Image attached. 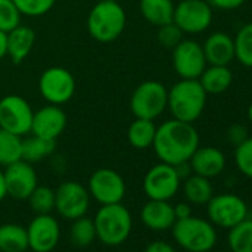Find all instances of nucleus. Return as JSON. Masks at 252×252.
Returning a JSON list of instances; mask_svg holds the SVG:
<instances>
[{
    "instance_id": "1",
    "label": "nucleus",
    "mask_w": 252,
    "mask_h": 252,
    "mask_svg": "<svg viewBox=\"0 0 252 252\" xmlns=\"http://www.w3.org/2000/svg\"><path fill=\"white\" fill-rule=\"evenodd\" d=\"M200 146V137L193 123L171 119L158 126L153 150L160 162L178 165L189 162Z\"/></svg>"
},
{
    "instance_id": "2",
    "label": "nucleus",
    "mask_w": 252,
    "mask_h": 252,
    "mask_svg": "<svg viewBox=\"0 0 252 252\" xmlns=\"http://www.w3.org/2000/svg\"><path fill=\"white\" fill-rule=\"evenodd\" d=\"M208 94L197 79H180L168 91V110L181 122L194 123L206 107Z\"/></svg>"
},
{
    "instance_id": "3",
    "label": "nucleus",
    "mask_w": 252,
    "mask_h": 252,
    "mask_svg": "<svg viewBox=\"0 0 252 252\" xmlns=\"http://www.w3.org/2000/svg\"><path fill=\"white\" fill-rule=\"evenodd\" d=\"M86 26L94 40L99 43H111L125 32V8L114 0H99L89 11Z\"/></svg>"
},
{
    "instance_id": "4",
    "label": "nucleus",
    "mask_w": 252,
    "mask_h": 252,
    "mask_svg": "<svg viewBox=\"0 0 252 252\" xmlns=\"http://www.w3.org/2000/svg\"><path fill=\"white\" fill-rule=\"evenodd\" d=\"M96 239L107 246H119L129 237L132 231V215L122 202L101 205L95 218Z\"/></svg>"
},
{
    "instance_id": "5",
    "label": "nucleus",
    "mask_w": 252,
    "mask_h": 252,
    "mask_svg": "<svg viewBox=\"0 0 252 252\" xmlns=\"http://www.w3.org/2000/svg\"><path fill=\"white\" fill-rule=\"evenodd\" d=\"M172 236L187 252H209L218 240L215 225L209 220L193 215L177 220L172 225Z\"/></svg>"
},
{
    "instance_id": "6",
    "label": "nucleus",
    "mask_w": 252,
    "mask_h": 252,
    "mask_svg": "<svg viewBox=\"0 0 252 252\" xmlns=\"http://www.w3.org/2000/svg\"><path fill=\"white\" fill-rule=\"evenodd\" d=\"M129 108L138 119L156 120L168 108L166 86L158 80H146L140 83L131 95Z\"/></svg>"
},
{
    "instance_id": "7",
    "label": "nucleus",
    "mask_w": 252,
    "mask_h": 252,
    "mask_svg": "<svg viewBox=\"0 0 252 252\" xmlns=\"http://www.w3.org/2000/svg\"><path fill=\"white\" fill-rule=\"evenodd\" d=\"M214 12L208 0H180L174 9L172 23L184 34H200L212 24Z\"/></svg>"
},
{
    "instance_id": "8",
    "label": "nucleus",
    "mask_w": 252,
    "mask_h": 252,
    "mask_svg": "<svg viewBox=\"0 0 252 252\" xmlns=\"http://www.w3.org/2000/svg\"><path fill=\"white\" fill-rule=\"evenodd\" d=\"M34 110L21 95H5L0 99V128L15 135L30 134Z\"/></svg>"
},
{
    "instance_id": "9",
    "label": "nucleus",
    "mask_w": 252,
    "mask_h": 252,
    "mask_svg": "<svg viewBox=\"0 0 252 252\" xmlns=\"http://www.w3.org/2000/svg\"><path fill=\"white\" fill-rule=\"evenodd\" d=\"M39 92L48 104L63 105L76 92V79L64 67H49L39 77Z\"/></svg>"
},
{
    "instance_id": "10",
    "label": "nucleus",
    "mask_w": 252,
    "mask_h": 252,
    "mask_svg": "<svg viewBox=\"0 0 252 252\" xmlns=\"http://www.w3.org/2000/svg\"><path fill=\"white\" fill-rule=\"evenodd\" d=\"M208 220L221 228H231L245 218H248V205L245 200L233 193H222L212 196L206 203Z\"/></svg>"
},
{
    "instance_id": "11",
    "label": "nucleus",
    "mask_w": 252,
    "mask_h": 252,
    "mask_svg": "<svg viewBox=\"0 0 252 252\" xmlns=\"http://www.w3.org/2000/svg\"><path fill=\"white\" fill-rule=\"evenodd\" d=\"M91 206L88 187L79 181H64L55 190V211L64 220L73 221L86 215Z\"/></svg>"
},
{
    "instance_id": "12",
    "label": "nucleus",
    "mask_w": 252,
    "mask_h": 252,
    "mask_svg": "<svg viewBox=\"0 0 252 252\" xmlns=\"http://www.w3.org/2000/svg\"><path fill=\"white\" fill-rule=\"evenodd\" d=\"M91 199L99 205L120 203L126 194V183L123 177L111 168H99L92 172L88 181Z\"/></svg>"
},
{
    "instance_id": "13",
    "label": "nucleus",
    "mask_w": 252,
    "mask_h": 252,
    "mask_svg": "<svg viewBox=\"0 0 252 252\" xmlns=\"http://www.w3.org/2000/svg\"><path fill=\"white\" fill-rule=\"evenodd\" d=\"M180 187L181 178L175 168L163 162L152 166L143 180L144 193L153 200H171L178 193Z\"/></svg>"
},
{
    "instance_id": "14",
    "label": "nucleus",
    "mask_w": 252,
    "mask_h": 252,
    "mask_svg": "<svg viewBox=\"0 0 252 252\" xmlns=\"http://www.w3.org/2000/svg\"><path fill=\"white\" fill-rule=\"evenodd\" d=\"M208 63L200 43L183 39L172 49V67L180 79H199Z\"/></svg>"
},
{
    "instance_id": "15",
    "label": "nucleus",
    "mask_w": 252,
    "mask_h": 252,
    "mask_svg": "<svg viewBox=\"0 0 252 252\" xmlns=\"http://www.w3.org/2000/svg\"><path fill=\"white\" fill-rule=\"evenodd\" d=\"M29 249L33 252H51L57 248L61 237V227L51 214L34 215L27 227Z\"/></svg>"
},
{
    "instance_id": "16",
    "label": "nucleus",
    "mask_w": 252,
    "mask_h": 252,
    "mask_svg": "<svg viewBox=\"0 0 252 252\" xmlns=\"http://www.w3.org/2000/svg\"><path fill=\"white\" fill-rule=\"evenodd\" d=\"M5 183L8 196L15 200H27L32 191L39 186L37 172L33 168V163L26 160H18L5 168Z\"/></svg>"
},
{
    "instance_id": "17",
    "label": "nucleus",
    "mask_w": 252,
    "mask_h": 252,
    "mask_svg": "<svg viewBox=\"0 0 252 252\" xmlns=\"http://www.w3.org/2000/svg\"><path fill=\"white\" fill-rule=\"evenodd\" d=\"M65 126L67 114L61 105L46 104L34 111L30 134L48 140H57L65 131Z\"/></svg>"
},
{
    "instance_id": "18",
    "label": "nucleus",
    "mask_w": 252,
    "mask_h": 252,
    "mask_svg": "<svg viewBox=\"0 0 252 252\" xmlns=\"http://www.w3.org/2000/svg\"><path fill=\"white\" fill-rule=\"evenodd\" d=\"M190 166L193 174H197L205 178L218 177L227 165L225 155L217 147H197V150L190 158Z\"/></svg>"
},
{
    "instance_id": "19",
    "label": "nucleus",
    "mask_w": 252,
    "mask_h": 252,
    "mask_svg": "<svg viewBox=\"0 0 252 252\" xmlns=\"http://www.w3.org/2000/svg\"><path fill=\"white\" fill-rule=\"evenodd\" d=\"M140 218L141 222L153 231L169 230L177 221L174 205H171L169 200H153V199H149V202L143 205L140 211Z\"/></svg>"
},
{
    "instance_id": "20",
    "label": "nucleus",
    "mask_w": 252,
    "mask_h": 252,
    "mask_svg": "<svg viewBox=\"0 0 252 252\" xmlns=\"http://www.w3.org/2000/svg\"><path fill=\"white\" fill-rule=\"evenodd\" d=\"M206 63L211 65H228L234 60L233 37L224 32H215L202 45Z\"/></svg>"
},
{
    "instance_id": "21",
    "label": "nucleus",
    "mask_w": 252,
    "mask_h": 252,
    "mask_svg": "<svg viewBox=\"0 0 252 252\" xmlns=\"http://www.w3.org/2000/svg\"><path fill=\"white\" fill-rule=\"evenodd\" d=\"M36 33L27 26H18L8 33V57L15 64H21L33 51Z\"/></svg>"
},
{
    "instance_id": "22",
    "label": "nucleus",
    "mask_w": 252,
    "mask_h": 252,
    "mask_svg": "<svg viewBox=\"0 0 252 252\" xmlns=\"http://www.w3.org/2000/svg\"><path fill=\"white\" fill-rule=\"evenodd\" d=\"M208 95H218L225 92L233 83V73L228 65L208 64L200 77L197 79Z\"/></svg>"
},
{
    "instance_id": "23",
    "label": "nucleus",
    "mask_w": 252,
    "mask_h": 252,
    "mask_svg": "<svg viewBox=\"0 0 252 252\" xmlns=\"http://www.w3.org/2000/svg\"><path fill=\"white\" fill-rule=\"evenodd\" d=\"M174 9V0H140V14L155 27L172 23Z\"/></svg>"
},
{
    "instance_id": "24",
    "label": "nucleus",
    "mask_w": 252,
    "mask_h": 252,
    "mask_svg": "<svg viewBox=\"0 0 252 252\" xmlns=\"http://www.w3.org/2000/svg\"><path fill=\"white\" fill-rule=\"evenodd\" d=\"M156 129H158V126L155 120L135 117V120H132V123L128 126L126 138H128V143L131 144V147L137 150H147L153 146Z\"/></svg>"
},
{
    "instance_id": "25",
    "label": "nucleus",
    "mask_w": 252,
    "mask_h": 252,
    "mask_svg": "<svg viewBox=\"0 0 252 252\" xmlns=\"http://www.w3.org/2000/svg\"><path fill=\"white\" fill-rule=\"evenodd\" d=\"M29 249L27 228L6 222L0 225V252H26Z\"/></svg>"
},
{
    "instance_id": "26",
    "label": "nucleus",
    "mask_w": 252,
    "mask_h": 252,
    "mask_svg": "<svg viewBox=\"0 0 252 252\" xmlns=\"http://www.w3.org/2000/svg\"><path fill=\"white\" fill-rule=\"evenodd\" d=\"M184 197L191 205H206L214 196V189L209 178L191 174L184 180L183 184Z\"/></svg>"
},
{
    "instance_id": "27",
    "label": "nucleus",
    "mask_w": 252,
    "mask_h": 252,
    "mask_svg": "<svg viewBox=\"0 0 252 252\" xmlns=\"http://www.w3.org/2000/svg\"><path fill=\"white\" fill-rule=\"evenodd\" d=\"M57 149V140H48L37 135H30L23 138V160L29 163L42 162L46 158L52 156Z\"/></svg>"
},
{
    "instance_id": "28",
    "label": "nucleus",
    "mask_w": 252,
    "mask_h": 252,
    "mask_svg": "<svg viewBox=\"0 0 252 252\" xmlns=\"http://www.w3.org/2000/svg\"><path fill=\"white\" fill-rule=\"evenodd\" d=\"M23 159V137L0 128V166L6 168Z\"/></svg>"
},
{
    "instance_id": "29",
    "label": "nucleus",
    "mask_w": 252,
    "mask_h": 252,
    "mask_svg": "<svg viewBox=\"0 0 252 252\" xmlns=\"http://www.w3.org/2000/svg\"><path fill=\"white\" fill-rule=\"evenodd\" d=\"M227 243L231 252H252V220L245 218L228 228Z\"/></svg>"
},
{
    "instance_id": "30",
    "label": "nucleus",
    "mask_w": 252,
    "mask_h": 252,
    "mask_svg": "<svg viewBox=\"0 0 252 252\" xmlns=\"http://www.w3.org/2000/svg\"><path fill=\"white\" fill-rule=\"evenodd\" d=\"M68 234H70L71 243L76 248H88V246H91L96 239V230H95L94 220L86 217V215L73 220Z\"/></svg>"
},
{
    "instance_id": "31",
    "label": "nucleus",
    "mask_w": 252,
    "mask_h": 252,
    "mask_svg": "<svg viewBox=\"0 0 252 252\" xmlns=\"http://www.w3.org/2000/svg\"><path fill=\"white\" fill-rule=\"evenodd\" d=\"M234 42V60H237L242 65L252 68V23L242 26L236 36Z\"/></svg>"
},
{
    "instance_id": "32",
    "label": "nucleus",
    "mask_w": 252,
    "mask_h": 252,
    "mask_svg": "<svg viewBox=\"0 0 252 252\" xmlns=\"http://www.w3.org/2000/svg\"><path fill=\"white\" fill-rule=\"evenodd\" d=\"M27 200L36 215L51 214L55 211V190L48 186H37Z\"/></svg>"
},
{
    "instance_id": "33",
    "label": "nucleus",
    "mask_w": 252,
    "mask_h": 252,
    "mask_svg": "<svg viewBox=\"0 0 252 252\" xmlns=\"http://www.w3.org/2000/svg\"><path fill=\"white\" fill-rule=\"evenodd\" d=\"M57 0H14L23 17L37 18L46 15L55 5Z\"/></svg>"
},
{
    "instance_id": "34",
    "label": "nucleus",
    "mask_w": 252,
    "mask_h": 252,
    "mask_svg": "<svg viewBox=\"0 0 252 252\" xmlns=\"http://www.w3.org/2000/svg\"><path fill=\"white\" fill-rule=\"evenodd\" d=\"M234 163L242 175L252 180V137H248L243 143L236 146Z\"/></svg>"
},
{
    "instance_id": "35",
    "label": "nucleus",
    "mask_w": 252,
    "mask_h": 252,
    "mask_svg": "<svg viewBox=\"0 0 252 252\" xmlns=\"http://www.w3.org/2000/svg\"><path fill=\"white\" fill-rule=\"evenodd\" d=\"M21 17L14 0H0V30L9 33L21 24Z\"/></svg>"
},
{
    "instance_id": "36",
    "label": "nucleus",
    "mask_w": 252,
    "mask_h": 252,
    "mask_svg": "<svg viewBox=\"0 0 252 252\" xmlns=\"http://www.w3.org/2000/svg\"><path fill=\"white\" fill-rule=\"evenodd\" d=\"M183 36L184 33L174 23H168L165 26L158 27V42L165 48L174 49L183 40Z\"/></svg>"
},
{
    "instance_id": "37",
    "label": "nucleus",
    "mask_w": 252,
    "mask_h": 252,
    "mask_svg": "<svg viewBox=\"0 0 252 252\" xmlns=\"http://www.w3.org/2000/svg\"><path fill=\"white\" fill-rule=\"evenodd\" d=\"M248 129L245 128L243 125H239V123H234L231 125L230 128L227 129V140L230 144H233L234 147L239 146L240 143H243L246 138H248Z\"/></svg>"
},
{
    "instance_id": "38",
    "label": "nucleus",
    "mask_w": 252,
    "mask_h": 252,
    "mask_svg": "<svg viewBox=\"0 0 252 252\" xmlns=\"http://www.w3.org/2000/svg\"><path fill=\"white\" fill-rule=\"evenodd\" d=\"M246 0H208V3L212 8L221 9V11H233L240 8Z\"/></svg>"
},
{
    "instance_id": "39",
    "label": "nucleus",
    "mask_w": 252,
    "mask_h": 252,
    "mask_svg": "<svg viewBox=\"0 0 252 252\" xmlns=\"http://www.w3.org/2000/svg\"><path fill=\"white\" fill-rule=\"evenodd\" d=\"M144 252H177L175 248L165 240H153L147 245Z\"/></svg>"
},
{
    "instance_id": "40",
    "label": "nucleus",
    "mask_w": 252,
    "mask_h": 252,
    "mask_svg": "<svg viewBox=\"0 0 252 252\" xmlns=\"http://www.w3.org/2000/svg\"><path fill=\"white\" fill-rule=\"evenodd\" d=\"M174 212H175V218L177 220H183V218H187L191 214V206L189 202H180L174 206Z\"/></svg>"
},
{
    "instance_id": "41",
    "label": "nucleus",
    "mask_w": 252,
    "mask_h": 252,
    "mask_svg": "<svg viewBox=\"0 0 252 252\" xmlns=\"http://www.w3.org/2000/svg\"><path fill=\"white\" fill-rule=\"evenodd\" d=\"M174 168H175V171H177L178 177L181 178V181H184L187 177H190V175L193 174V171H191V166H190V162H183V163H178V165H175Z\"/></svg>"
},
{
    "instance_id": "42",
    "label": "nucleus",
    "mask_w": 252,
    "mask_h": 252,
    "mask_svg": "<svg viewBox=\"0 0 252 252\" xmlns=\"http://www.w3.org/2000/svg\"><path fill=\"white\" fill-rule=\"evenodd\" d=\"M8 57V33L0 30V60Z\"/></svg>"
},
{
    "instance_id": "43",
    "label": "nucleus",
    "mask_w": 252,
    "mask_h": 252,
    "mask_svg": "<svg viewBox=\"0 0 252 252\" xmlns=\"http://www.w3.org/2000/svg\"><path fill=\"white\" fill-rule=\"evenodd\" d=\"M6 196H8V190H6V183H5V174L0 169V202L5 200Z\"/></svg>"
},
{
    "instance_id": "44",
    "label": "nucleus",
    "mask_w": 252,
    "mask_h": 252,
    "mask_svg": "<svg viewBox=\"0 0 252 252\" xmlns=\"http://www.w3.org/2000/svg\"><path fill=\"white\" fill-rule=\"evenodd\" d=\"M248 119H249V122L252 123V102H251L249 107H248Z\"/></svg>"
},
{
    "instance_id": "45",
    "label": "nucleus",
    "mask_w": 252,
    "mask_h": 252,
    "mask_svg": "<svg viewBox=\"0 0 252 252\" xmlns=\"http://www.w3.org/2000/svg\"><path fill=\"white\" fill-rule=\"evenodd\" d=\"M225 252H231V251H225Z\"/></svg>"
},
{
    "instance_id": "46",
    "label": "nucleus",
    "mask_w": 252,
    "mask_h": 252,
    "mask_svg": "<svg viewBox=\"0 0 252 252\" xmlns=\"http://www.w3.org/2000/svg\"><path fill=\"white\" fill-rule=\"evenodd\" d=\"M114 2H119V0H114Z\"/></svg>"
}]
</instances>
